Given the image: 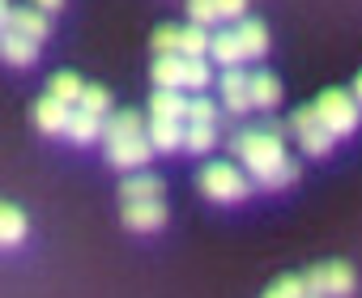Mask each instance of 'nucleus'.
Returning <instances> with one entry per match:
<instances>
[{"instance_id":"nucleus-1","label":"nucleus","mask_w":362,"mask_h":298,"mask_svg":"<svg viewBox=\"0 0 362 298\" xmlns=\"http://www.w3.org/2000/svg\"><path fill=\"white\" fill-rule=\"evenodd\" d=\"M235 158L243 162V171L252 175V184L286 188V184L298 179V162L286 154V141H281V128L277 124L239 132L235 136Z\"/></svg>"},{"instance_id":"nucleus-2","label":"nucleus","mask_w":362,"mask_h":298,"mask_svg":"<svg viewBox=\"0 0 362 298\" xmlns=\"http://www.w3.org/2000/svg\"><path fill=\"white\" fill-rule=\"evenodd\" d=\"M197 184H201V192H205L209 201H218V205H235V201H243V196L252 192V175L239 171L235 162H209Z\"/></svg>"},{"instance_id":"nucleus-3","label":"nucleus","mask_w":362,"mask_h":298,"mask_svg":"<svg viewBox=\"0 0 362 298\" xmlns=\"http://www.w3.org/2000/svg\"><path fill=\"white\" fill-rule=\"evenodd\" d=\"M315 111H320V119L328 124L332 136H349L358 128V115H362V107H358V98L349 90H324L315 98Z\"/></svg>"},{"instance_id":"nucleus-4","label":"nucleus","mask_w":362,"mask_h":298,"mask_svg":"<svg viewBox=\"0 0 362 298\" xmlns=\"http://www.w3.org/2000/svg\"><path fill=\"white\" fill-rule=\"evenodd\" d=\"M290 132L298 136V149H307L311 158H324L328 149H332V132H328V124L320 119V111L315 107H298L294 111V119H290Z\"/></svg>"},{"instance_id":"nucleus-5","label":"nucleus","mask_w":362,"mask_h":298,"mask_svg":"<svg viewBox=\"0 0 362 298\" xmlns=\"http://www.w3.org/2000/svg\"><path fill=\"white\" fill-rule=\"evenodd\" d=\"M307 290L315 298H345L354 290V268L345 260H328V264H315L307 273Z\"/></svg>"},{"instance_id":"nucleus-6","label":"nucleus","mask_w":362,"mask_h":298,"mask_svg":"<svg viewBox=\"0 0 362 298\" xmlns=\"http://www.w3.org/2000/svg\"><path fill=\"white\" fill-rule=\"evenodd\" d=\"M158 154L149 132H136V136H119V141H107V162L119 167V171H141L149 158Z\"/></svg>"},{"instance_id":"nucleus-7","label":"nucleus","mask_w":362,"mask_h":298,"mask_svg":"<svg viewBox=\"0 0 362 298\" xmlns=\"http://www.w3.org/2000/svg\"><path fill=\"white\" fill-rule=\"evenodd\" d=\"M5 35H22L30 43H43L47 39V18L43 9H9L5 5Z\"/></svg>"},{"instance_id":"nucleus-8","label":"nucleus","mask_w":362,"mask_h":298,"mask_svg":"<svg viewBox=\"0 0 362 298\" xmlns=\"http://www.w3.org/2000/svg\"><path fill=\"white\" fill-rule=\"evenodd\" d=\"M222 102H226V111H235V115H243V111H252L256 102H252V73H239V68H226L222 73Z\"/></svg>"},{"instance_id":"nucleus-9","label":"nucleus","mask_w":362,"mask_h":298,"mask_svg":"<svg viewBox=\"0 0 362 298\" xmlns=\"http://www.w3.org/2000/svg\"><path fill=\"white\" fill-rule=\"evenodd\" d=\"M188 64H192L188 56H158L149 77L158 90H188Z\"/></svg>"},{"instance_id":"nucleus-10","label":"nucleus","mask_w":362,"mask_h":298,"mask_svg":"<svg viewBox=\"0 0 362 298\" xmlns=\"http://www.w3.org/2000/svg\"><path fill=\"white\" fill-rule=\"evenodd\" d=\"M162 222H166V205L162 201H128L124 205V226L128 230H162Z\"/></svg>"},{"instance_id":"nucleus-11","label":"nucleus","mask_w":362,"mask_h":298,"mask_svg":"<svg viewBox=\"0 0 362 298\" xmlns=\"http://www.w3.org/2000/svg\"><path fill=\"white\" fill-rule=\"evenodd\" d=\"M184 136H188L184 119H158V115H149V141H153L158 154H175V149H184Z\"/></svg>"},{"instance_id":"nucleus-12","label":"nucleus","mask_w":362,"mask_h":298,"mask_svg":"<svg viewBox=\"0 0 362 298\" xmlns=\"http://www.w3.org/2000/svg\"><path fill=\"white\" fill-rule=\"evenodd\" d=\"M188 111H192V98L184 90H153L149 98V115L158 119H188Z\"/></svg>"},{"instance_id":"nucleus-13","label":"nucleus","mask_w":362,"mask_h":298,"mask_svg":"<svg viewBox=\"0 0 362 298\" xmlns=\"http://www.w3.org/2000/svg\"><path fill=\"white\" fill-rule=\"evenodd\" d=\"M69 115H73V107L60 102V98H52V94H43V98L35 102V124H39V132H64V128H69Z\"/></svg>"},{"instance_id":"nucleus-14","label":"nucleus","mask_w":362,"mask_h":298,"mask_svg":"<svg viewBox=\"0 0 362 298\" xmlns=\"http://www.w3.org/2000/svg\"><path fill=\"white\" fill-rule=\"evenodd\" d=\"M235 35H239L243 52H247V60H264V52H269V30H264V22L243 18V22H235Z\"/></svg>"},{"instance_id":"nucleus-15","label":"nucleus","mask_w":362,"mask_h":298,"mask_svg":"<svg viewBox=\"0 0 362 298\" xmlns=\"http://www.w3.org/2000/svg\"><path fill=\"white\" fill-rule=\"evenodd\" d=\"M209 56H214L222 68H239V60H247V52H243V43H239V35H235V30H218V35H214Z\"/></svg>"},{"instance_id":"nucleus-16","label":"nucleus","mask_w":362,"mask_h":298,"mask_svg":"<svg viewBox=\"0 0 362 298\" xmlns=\"http://www.w3.org/2000/svg\"><path fill=\"white\" fill-rule=\"evenodd\" d=\"M136 132H149V124L136 111H119V115H107L103 119V145L107 141H119V136H136Z\"/></svg>"},{"instance_id":"nucleus-17","label":"nucleus","mask_w":362,"mask_h":298,"mask_svg":"<svg viewBox=\"0 0 362 298\" xmlns=\"http://www.w3.org/2000/svg\"><path fill=\"white\" fill-rule=\"evenodd\" d=\"M119 196H124V205L128 201H162V179H153V175H128L124 184H119Z\"/></svg>"},{"instance_id":"nucleus-18","label":"nucleus","mask_w":362,"mask_h":298,"mask_svg":"<svg viewBox=\"0 0 362 298\" xmlns=\"http://www.w3.org/2000/svg\"><path fill=\"white\" fill-rule=\"evenodd\" d=\"M64 136H73V141H81V145H86V141H94V136H103V115H90L86 107H73Z\"/></svg>"},{"instance_id":"nucleus-19","label":"nucleus","mask_w":362,"mask_h":298,"mask_svg":"<svg viewBox=\"0 0 362 298\" xmlns=\"http://www.w3.org/2000/svg\"><path fill=\"white\" fill-rule=\"evenodd\" d=\"M252 102L260 111H273L281 102V81L273 73H252Z\"/></svg>"},{"instance_id":"nucleus-20","label":"nucleus","mask_w":362,"mask_h":298,"mask_svg":"<svg viewBox=\"0 0 362 298\" xmlns=\"http://www.w3.org/2000/svg\"><path fill=\"white\" fill-rule=\"evenodd\" d=\"M47 94L60 98V102H69V107H77L81 94H86V81H81L77 73H56V77L47 81Z\"/></svg>"},{"instance_id":"nucleus-21","label":"nucleus","mask_w":362,"mask_h":298,"mask_svg":"<svg viewBox=\"0 0 362 298\" xmlns=\"http://www.w3.org/2000/svg\"><path fill=\"white\" fill-rule=\"evenodd\" d=\"M0 56H5L9 64H35V60H39V43H30V39H22V35H5Z\"/></svg>"},{"instance_id":"nucleus-22","label":"nucleus","mask_w":362,"mask_h":298,"mask_svg":"<svg viewBox=\"0 0 362 298\" xmlns=\"http://www.w3.org/2000/svg\"><path fill=\"white\" fill-rule=\"evenodd\" d=\"M0 239H5V247H13V243L26 239V213H22L18 205H5V209H0Z\"/></svg>"},{"instance_id":"nucleus-23","label":"nucleus","mask_w":362,"mask_h":298,"mask_svg":"<svg viewBox=\"0 0 362 298\" xmlns=\"http://www.w3.org/2000/svg\"><path fill=\"white\" fill-rule=\"evenodd\" d=\"M214 47V35L205 30V26H184V39H179V56H205Z\"/></svg>"},{"instance_id":"nucleus-24","label":"nucleus","mask_w":362,"mask_h":298,"mask_svg":"<svg viewBox=\"0 0 362 298\" xmlns=\"http://www.w3.org/2000/svg\"><path fill=\"white\" fill-rule=\"evenodd\" d=\"M214 141H218V124H192V119H188L184 149H192V154H205V149H214Z\"/></svg>"},{"instance_id":"nucleus-25","label":"nucleus","mask_w":362,"mask_h":298,"mask_svg":"<svg viewBox=\"0 0 362 298\" xmlns=\"http://www.w3.org/2000/svg\"><path fill=\"white\" fill-rule=\"evenodd\" d=\"M179 39H184V26H158L149 47H153V56H179Z\"/></svg>"},{"instance_id":"nucleus-26","label":"nucleus","mask_w":362,"mask_h":298,"mask_svg":"<svg viewBox=\"0 0 362 298\" xmlns=\"http://www.w3.org/2000/svg\"><path fill=\"white\" fill-rule=\"evenodd\" d=\"M264 298H311V290H307V277H277L264 290Z\"/></svg>"},{"instance_id":"nucleus-27","label":"nucleus","mask_w":362,"mask_h":298,"mask_svg":"<svg viewBox=\"0 0 362 298\" xmlns=\"http://www.w3.org/2000/svg\"><path fill=\"white\" fill-rule=\"evenodd\" d=\"M188 13H192L197 26H214V22H222V5H218V0H188Z\"/></svg>"},{"instance_id":"nucleus-28","label":"nucleus","mask_w":362,"mask_h":298,"mask_svg":"<svg viewBox=\"0 0 362 298\" xmlns=\"http://www.w3.org/2000/svg\"><path fill=\"white\" fill-rule=\"evenodd\" d=\"M77 107H86L90 115H107V111H111V94H107L103 85H90V81H86V94H81Z\"/></svg>"},{"instance_id":"nucleus-29","label":"nucleus","mask_w":362,"mask_h":298,"mask_svg":"<svg viewBox=\"0 0 362 298\" xmlns=\"http://www.w3.org/2000/svg\"><path fill=\"white\" fill-rule=\"evenodd\" d=\"M188 119H192V124H218V107H214L209 98H201V94H197V98H192Z\"/></svg>"},{"instance_id":"nucleus-30","label":"nucleus","mask_w":362,"mask_h":298,"mask_svg":"<svg viewBox=\"0 0 362 298\" xmlns=\"http://www.w3.org/2000/svg\"><path fill=\"white\" fill-rule=\"evenodd\" d=\"M60 5L64 0H35V9H43V13H60Z\"/></svg>"},{"instance_id":"nucleus-31","label":"nucleus","mask_w":362,"mask_h":298,"mask_svg":"<svg viewBox=\"0 0 362 298\" xmlns=\"http://www.w3.org/2000/svg\"><path fill=\"white\" fill-rule=\"evenodd\" d=\"M354 98H358V107H362V73H358V81H354Z\"/></svg>"},{"instance_id":"nucleus-32","label":"nucleus","mask_w":362,"mask_h":298,"mask_svg":"<svg viewBox=\"0 0 362 298\" xmlns=\"http://www.w3.org/2000/svg\"><path fill=\"white\" fill-rule=\"evenodd\" d=\"M311 298H315V294H311Z\"/></svg>"}]
</instances>
